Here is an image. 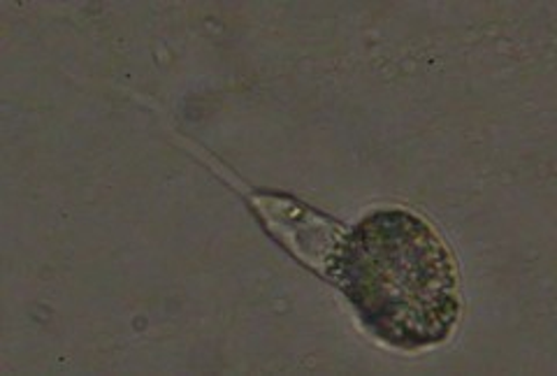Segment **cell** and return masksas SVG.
Instances as JSON below:
<instances>
[{
	"mask_svg": "<svg viewBox=\"0 0 557 376\" xmlns=\"http://www.w3.org/2000/svg\"><path fill=\"white\" fill-rule=\"evenodd\" d=\"M339 288L374 335L403 349L444 341L460 316L458 270L444 239L407 212L354 230Z\"/></svg>",
	"mask_w": 557,
	"mask_h": 376,
	"instance_id": "cell-1",
	"label": "cell"
},
{
	"mask_svg": "<svg viewBox=\"0 0 557 376\" xmlns=\"http://www.w3.org/2000/svg\"><path fill=\"white\" fill-rule=\"evenodd\" d=\"M251 210L263 221L265 230L295 259L339 286L354 230L288 196L256 193L251 196Z\"/></svg>",
	"mask_w": 557,
	"mask_h": 376,
	"instance_id": "cell-2",
	"label": "cell"
}]
</instances>
